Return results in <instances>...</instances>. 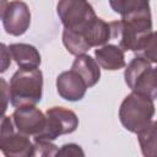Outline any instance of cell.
I'll return each instance as SVG.
<instances>
[{"mask_svg": "<svg viewBox=\"0 0 157 157\" xmlns=\"http://www.w3.org/2000/svg\"><path fill=\"white\" fill-rule=\"evenodd\" d=\"M87 85L82 77L70 69L69 71H63L56 77V91L58 94L69 102L81 101L87 91Z\"/></svg>", "mask_w": 157, "mask_h": 157, "instance_id": "obj_9", "label": "cell"}, {"mask_svg": "<svg viewBox=\"0 0 157 157\" xmlns=\"http://www.w3.org/2000/svg\"><path fill=\"white\" fill-rule=\"evenodd\" d=\"M12 120L20 132L34 137L44 129L47 117L36 105H23L15 109Z\"/></svg>", "mask_w": 157, "mask_h": 157, "instance_id": "obj_8", "label": "cell"}, {"mask_svg": "<svg viewBox=\"0 0 157 157\" xmlns=\"http://www.w3.org/2000/svg\"><path fill=\"white\" fill-rule=\"evenodd\" d=\"M58 146H55L52 141H34L32 157H53L58 153Z\"/></svg>", "mask_w": 157, "mask_h": 157, "instance_id": "obj_17", "label": "cell"}, {"mask_svg": "<svg viewBox=\"0 0 157 157\" xmlns=\"http://www.w3.org/2000/svg\"><path fill=\"white\" fill-rule=\"evenodd\" d=\"M109 6L120 17L151 10L150 0H109Z\"/></svg>", "mask_w": 157, "mask_h": 157, "instance_id": "obj_15", "label": "cell"}, {"mask_svg": "<svg viewBox=\"0 0 157 157\" xmlns=\"http://www.w3.org/2000/svg\"><path fill=\"white\" fill-rule=\"evenodd\" d=\"M112 38L119 42L124 52H137L147 36L152 32L151 10L121 17L119 21L110 22Z\"/></svg>", "mask_w": 157, "mask_h": 157, "instance_id": "obj_1", "label": "cell"}, {"mask_svg": "<svg viewBox=\"0 0 157 157\" xmlns=\"http://www.w3.org/2000/svg\"><path fill=\"white\" fill-rule=\"evenodd\" d=\"M10 53L18 67L22 69H36L42 63L40 54L34 45L27 43H13L9 45Z\"/></svg>", "mask_w": 157, "mask_h": 157, "instance_id": "obj_12", "label": "cell"}, {"mask_svg": "<svg viewBox=\"0 0 157 157\" xmlns=\"http://www.w3.org/2000/svg\"><path fill=\"white\" fill-rule=\"evenodd\" d=\"M147 59L136 55L125 67L124 80L128 87L136 93L157 99V66Z\"/></svg>", "mask_w": 157, "mask_h": 157, "instance_id": "obj_4", "label": "cell"}, {"mask_svg": "<svg viewBox=\"0 0 157 157\" xmlns=\"http://www.w3.org/2000/svg\"><path fill=\"white\" fill-rule=\"evenodd\" d=\"M153 115V99L136 92L128 94L119 108V120L121 125L132 134H137L145 129L152 121Z\"/></svg>", "mask_w": 157, "mask_h": 157, "instance_id": "obj_3", "label": "cell"}, {"mask_svg": "<svg viewBox=\"0 0 157 157\" xmlns=\"http://www.w3.org/2000/svg\"><path fill=\"white\" fill-rule=\"evenodd\" d=\"M135 54L147 59L151 63L157 64V31H152L147 36V38L144 40L139 50L135 52Z\"/></svg>", "mask_w": 157, "mask_h": 157, "instance_id": "obj_16", "label": "cell"}, {"mask_svg": "<svg viewBox=\"0 0 157 157\" xmlns=\"http://www.w3.org/2000/svg\"><path fill=\"white\" fill-rule=\"evenodd\" d=\"M1 22L10 36H22L31 26V11L22 0H1Z\"/></svg>", "mask_w": 157, "mask_h": 157, "instance_id": "obj_7", "label": "cell"}, {"mask_svg": "<svg viewBox=\"0 0 157 157\" xmlns=\"http://www.w3.org/2000/svg\"><path fill=\"white\" fill-rule=\"evenodd\" d=\"M45 117V126L34 136V141H54L60 135L71 134L78 128V118L76 113L64 107L49 108Z\"/></svg>", "mask_w": 157, "mask_h": 157, "instance_id": "obj_5", "label": "cell"}, {"mask_svg": "<svg viewBox=\"0 0 157 157\" xmlns=\"http://www.w3.org/2000/svg\"><path fill=\"white\" fill-rule=\"evenodd\" d=\"M11 53H10V49L9 47H6L4 43L1 44V72H5L7 70V67L10 66L11 64Z\"/></svg>", "mask_w": 157, "mask_h": 157, "instance_id": "obj_19", "label": "cell"}, {"mask_svg": "<svg viewBox=\"0 0 157 157\" xmlns=\"http://www.w3.org/2000/svg\"><path fill=\"white\" fill-rule=\"evenodd\" d=\"M56 13L64 28L75 31L86 28L97 17L93 6L87 0H59Z\"/></svg>", "mask_w": 157, "mask_h": 157, "instance_id": "obj_6", "label": "cell"}, {"mask_svg": "<svg viewBox=\"0 0 157 157\" xmlns=\"http://www.w3.org/2000/svg\"><path fill=\"white\" fill-rule=\"evenodd\" d=\"M56 156H65V157H67V156L69 157L70 156H81V157H83L85 152L81 148V146L77 145V144H65L58 150Z\"/></svg>", "mask_w": 157, "mask_h": 157, "instance_id": "obj_18", "label": "cell"}, {"mask_svg": "<svg viewBox=\"0 0 157 157\" xmlns=\"http://www.w3.org/2000/svg\"><path fill=\"white\" fill-rule=\"evenodd\" d=\"M71 69L74 71H76L82 77V80L86 82L88 88L97 85V82L101 78L99 64L97 63L96 59H93L92 56H90L87 54L77 55L71 65Z\"/></svg>", "mask_w": 157, "mask_h": 157, "instance_id": "obj_13", "label": "cell"}, {"mask_svg": "<svg viewBox=\"0 0 157 157\" xmlns=\"http://www.w3.org/2000/svg\"><path fill=\"white\" fill-rule=\"evenodd\" d=\"M0 150L6 157H32L33 144L28 135L13 131L5 137H0Z\"/></svg>", "mask_w": 157, "mask_h": 157, "instance_id": "obj_10", "label": "cell"}, {"mask_svg": "<svg viewBox=\"0 0 157 157\" xmlns=\"http://www.w3.org/2000/svg\"><path fill=\"white\" fill-rule=\"evenodd\" d=\"M0 81H1V91H2V98H4V107H2V110L5 112V110H6V105H7V104H6V101L10 99V96H6V92H9V88L6 87L5 80L1 78Z\"/></svg>", "mask_w": 157, "mask_h": 157, "instance_id": "obj_20", "label": "cell"}, {"mask_svg": "<svg viewBox=\"0 0 157 157\" xmlns=\"http://www.w3.org/2000/svg\"><path fill=\"white\" fill-rule=\"evenodd\" d=\"M94 58L99 66L108 71H115L125 67L124 50L115 44H104L94 50Z\"/></svg>", "mask_w": 157, "mask_h": 157, "instance_id": "obj_11", "label": "cell"}, {"mask_svg": "<svg viewBox=\"0 0 157 157\" xmlns=\"http://www.w3.org/2000/svg\"><path fill=\"white\" fill-rule=\"evenodd\" d=\"M10 103L18 108L23 105H36L43 96V74L36 69L20 67L10 80Z\"/></svg>", "mask_w": 157, "mask_h": 157, "instance_id": "obj_2", "label": "cell"}, {"mask_svg": "<svg viewBox=\"0 0 157 157\" xmlns=\"http://www.w3.org/2000/svg\"><path fill=\"white\" fill-rule=\"evenodd\" d=\"M136 135L141 153L145 157H157V120L151 121Z\"/></svg>", "mask_w": 157, "mask_h": 157, "instance_id": "obj_14", "label": "cell"}]
</instances>
